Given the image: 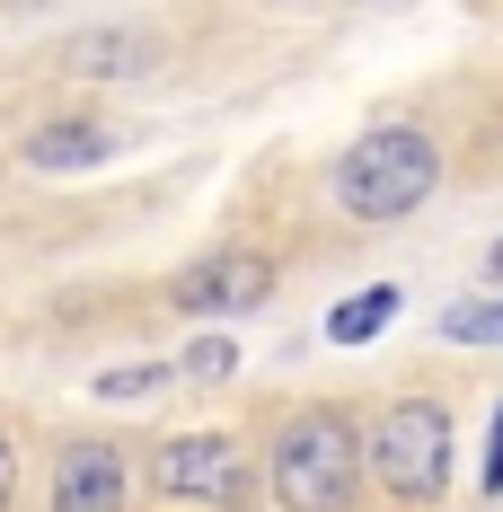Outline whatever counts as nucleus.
Returning a JSON list of instances; mask_svg holds the SVG:
<instances>
[{
    "label": "nucleus",
    "mask_w": 503,
    "mask_h": 512,
    "mask_svg": "<svg viewBox=\"0 0 503 512\" xmlns=\"http://www.w3.org/2000/svg\"><path fill=\"white\" fill-rule=\"evenodd\" d=\"M486 283H503V239H495V248H486Z\"/></svg>",
    "instance_id": "2eb2a0df"
},
{
    "label": "nucleus",
    "mask_w": 503,
    "mask_h": 512,
    "mask_svg": "<svg viewBox=\"0 0 503 512\" xmlns=\"http://www.w3.org/2000/svg\"><path fill=\"white\" fill-rule=\"evenodd\" d=\"M62 71L71 80H142V71H159V36H142V27H89V36L62 45Z\"/></svg>",
    "instance_id": "6e6552de"
},
{
    "label": "nucleus",
    "mask_w": 503,
    "mask_h": 512,
    "mask_svg": "<svg viewBox=\"0 0 503 512\" xmlns=\"http://www.w3.org/2000/svg\"><path fill=\"white\" fill-rule=\"evenodd\" d=\"M495 512H503V504H495Z\"/></svg>",
    "instance_id": "dca6fc26"
},
{
    "label": "nucleus",
    "mask_w": 503,
    "mask_h": 512,
    "mask_svg": "<svg viewBox=\"0 0 503 512\" xmlns=\"http://www.w3.org/2000/svg\"><path fill=\"white\" fill-rule=\"evenodd\" d=\"M433 336H442V345H495V354H503V283H486V292H459V301H442Z\"/></svg>",
    "instance_id": "9d476101"
},
{
    "label": "nucleus",
    "mask_w": 503,
    "mask_h": 512,
    "mask_svg": "<svg viewBox=\"0 0 503 512\" xmlns=\"http://www.w3.org/2000/svg\"><path fill=\"white\" fill-rule=\"evenodd\" d=\"M168 380H186V371H177V362H115V371H98V380H89V398L124 407V398H159Z\"/></svg>",
    "instance_id": "f8f14e48"
},
{
    "label": "nucleus",
    "mask_w": 503,
    "mask_h": 512,
    "mask_svg": "<svg viewBox=\"0 0 503 512\" xmlns=\"http://www.w3.org/2000/svg\"><path fill=\"white\" fill-rule=\"evenodd\" d=\"M477 486H486V504H503V398H495V424H486V451H477Z\"/></svg>",
    "instance_id": "ddd939ff"
},
{
    "label": "nucleus",
    "mask_w": 503,
    "mask_h": 512,
    "mask_svg": "<svg viewBox=\"0 0 503 512\" xmlns=\"http://www.w3.org/2000/svg\"><path fill=\"white\" fill-rule=\"evenodd\" d=\"M274 292H283V256L256 248V239H221V248L186 256L159 283V309H177V318H256Z\"/></svg>",
    "instance_id": "423d86ee"
},
{
    "label": "nucleus",
    "mask_w": 503,
    "mask_h": 512,
    "mask_svg": "<svg viewBox=\"0 0 503 512\" xmlns=\"http://www.w3.org/2000/svg\"><path fill=\"white\" fill-rule=\"evenodd\" d=\"M115 151H124V124H106V115H45L18 142V168H36V177H89Z\"/></svg>",
    "instance_id": "0eeeda50"
},
{
    "label": "nucleus",
    "mask_w": 503,
    "mask_h": 512,
    "mask_svg": "<svg viewBox=\"0 0 503 512\" xmlns=\"http://www.w3.org/2000/svg\"><path fill=\"white\" fill-rule=\"evenodd\" d=\"M406 318V283H362L353 301L327 309V345H371V336H389Z\"/></svg>",
    "instance_id": "1a4fd4ad"
},
{
    "label": "nucleus",
    "mask_w": 503,
    "mask_h": 512,
    "mask_svg": "<svg viewBox=\"0 0 503 512\" xmlns=\"http://www.w3.org/2000/svg\"><path fill=\"white\" fill-rule=\"evenodd\" d=\"M0 512H36V442L0 407Z\"/></svg>",
    "instance_id": "9b49d317"
},
{
    "label": "nucleus",
    "mask_w": 503,
    "mask_h": 512,
    "mask_svg": "<svg viewBox=\"0 0 503 512\" xmlns=\"http://www.w3.org/2000/svg\"><path fill=\"white\" fill-rule=\"evenodd\" d=\"M256 460H265V512H371V415L309 389L256 424Z\"/></svg>",
    "instance_id": "f257e3e1"
},
{
    "label": "nucleus",
    "mask_w": 503,
    "mask_h": 512,
    "mask_svg": "<svg viewBox=\"0 0 503 512\" xmlns=\"http://www.w3.org/2000/svg\"><path fill=\"white\" fill-rule=\"evenodd\" d=\"M142 512H265V460L239 424H168L142 442Z\"/></svg>",
    "instance_id": "20e7f679"
},
{
    "label": "nucleus",
    "mask_w": 503,
    "mask_h": 512,
    "mask_svg": "<svg viewBox=\"0 0 503 512\" xmlns=\"http://www.w3.org/2000/svg\"><path fill=\"white\" fill-rule=\"evenodd\" d=\"M371 504L380 512H451L459 486V407L442 380H406L371 398Z\"/></svg>",
    "instance_id": "f03ea898"
},
{
    "label": "nucleus",
    "mask_w": 503,
    "mask_h": 512,
    "mask_svg": "<svg viewBox=\"0 0 503 512\" xmlns=\"http://www.w3.org/2000/svg\"><path fill=\"white\" fill-rule=\"evenodd\" d=\"M230 362H239V354H230V345H221V336H203V345H195V354H186V362H177V371H186V380H203V389H212V380H230Z\"/></svg>",
    "instance_id": "4468645a"
},
{
    "label": "nucleus",
    "mask_w": 503,
    "mask_h": 512,
    "mask_svg": "<svg viewBox=\"0 0 503 512\" xmlns=\"http://www.w3.org/2000/svg\"><path fill=\"white\" fill-rule=\"evenodd\" d=\"M442 177H451L442 133L406 124V115H380V124H362L345 151L327 159V204L345 212L353 230H389V221H415L433 204Z\"/></svg>",
    "instance_id": "7ed1b4c3"
},
{
    "label": "nucleus",
    "mask_w": 503,
    "mask_h": 512,
    "mask_svg": "<svg viewBox=\"0 0 503 512\" xmlns=\"http://www.w3.org/2000/svg\"><path fill=\"white\" fill-rule=\"evenodd\" d=\"M36 512H142V451L106 424H62L36 460Z\"/></svg>",
    "instance_id": "39448f33"
}]
</instances>
